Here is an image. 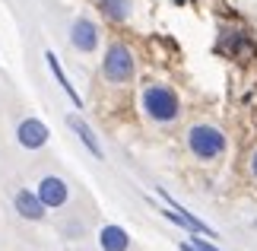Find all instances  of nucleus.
Masks as SVG:
<instances>
[{
    "label": "nucleus",
    "instance_id": "nucleus-1",
    "mask_svg": "<svg viewBox=\"0 0 257 251\" xmlns=\"http://www.w3.org/2000/svg\"><path fill=\"white\" fill-rule=\"evenodd\" d=\"M140 105H143V112L150 121L156 124H172L178 115H181V102H178V93L172 86H165V83H150L143 89V96H140Z\"/></svg>",
    "mask_w": 257,
    "mask_h": 251
},
{
    "label": "nucleus",
    "instance_id": "nucleus-2",
    "mask_svg": "<svg viewBox=\"0 0 257 251\" xmlns=\"http://www.w3.org/2000/svg\"><path fill=\"white\" fill-rule=\"evenodd\" d=\"M187 149L200 162H213L225 153V134L216 124H191L187 127Z\"/></svg>",
    "mask_w": 257,
    "mask_h": 251
},
{
    "label": "nucleus",
    "instance_id": "nucleus-3",
    "mask_svg": "<svg viewBox=\"0 0 257 251\" xmlns=\"http://www.w3.org/2000/svg\"><path fill=\"white\" fill-rule=\"evenodd\" d=\"M102 73H105L108 83H114V86L131 83L134 73H137L134 51H131L127 45H121V42L108 45V51H105V57H102Z\"/></svg>",
    "mask_w": 257,
    "mask_h": 251
},
{
    "label": "nucleus",
    "instance_id": "nucleus-4",
    "mask_svg": "<svg viewBox=\"0 0 257 251\" xmlns=\"http://www.w3.org/2000/svg\"><path fill=\"white\" fill-rule=\"evenodd\" d=\"M70 42L76 51H83V54H92L95 48H98V26L92 23V19H73V26H70Z\"/></svg>",
    "mask_w": 257,
    "mask_h": 251
},
{
    "label": "nucleus",
    "instance_id": "nucleus-5",
    "mask_svg": "<svg viewBox=\"0 0 257 251\" xmlns=\"http://www.w3.org/2000/svg\"><path fill=\"white\" fill-rule=\"evenodd\" d=\"M38 197H42V204L48 210H57V207H64L67 204V197H70V188H67L64 178H57V175H48L38 182V191H35Z\"/></svg>",
    "mask_w": 257,
    "mask_h": 251
},
{
    "label": "nucleus",
    "instance_id": "nucleus-6",
    "mask_svg": "<svg viewBox=\"0 0 257 251\" xmlns=\"http://www.w3.org/2000/svg\"><path fill=\"white\" fill-rule=\"evenodd\" d=\"M16 140L26 149H42L48 143V127L38 121V118H26V121L16 127Z\"/></svg>",
    "mask_w": 257,
    "mask_h": 251
},
{
    "label": "nucleus",
    "instance_id": "nucleus-7",
    "mask_svg": "<svg viewBox=\"0 0 257 251\" xmlns=\"http://www.w3.org/2000/svg\"><path fill=\"white\" fill-rule=\"evenodd\" d=\"M13 204H16V213L23 219H45V213H48V207L42 204V197L32 194V191H16Z\"/></svg>",
    "mask_w": 257,
    "mask_h": 251
},
{
    "label": "nucleus",
    "instance_id": "nucleus-8",
    "mask_svg": "<svg viewBox=\"0 0 257 251\" xmlns=\"http://www.w3.org/2000/svg\"><path fill=\"white\" fill-rule=\"evenodd\" d=\"M67 127H70V130H76V137L83 140V146H86V149H89V153H92L95 159H105V153H102V143H98L95 130L89 127V124L83 121L80 115H67Z\"/></svg>",
    "mask_w": 257,
    "mask_h": 251
},
{
    "label": "nucleus",
    "instance_id": "nucleus-9",
    "mask_svg": "<svg viewBox=\"0 0 257 251\" xmlns=\"http://www.w3.org/2000/svg\"><path fill=\"white\" fill-rule=\"evenodd\" d=\"M98 245H102V251H127L131 248V235L121 226H105L98 232Z\"/></svg>",
    "mask_w": 257,
    "mask_h": 251
},
{
    "label": "nucleus",
    "instance_id": "nucleus-10",
    "mask_svg": "<svg viewBox=\"0 0 257 251\" xmlns=\"http://www.w3.org/2000/svg\"><path fill=\"white\" fill-rule=\"evenodd\" d=\"M45 61H48V67H51V73H54V79L61 83V89L67 96H70V102H73V108H83V99H80V93L73 89V83L67 79V73H64V67H61V61H57V54L54 51H48L45 54Z\"/></svg>",
    "mask_w": 257,
    "mask_h": 251
},
{
    "label": "nucleus",
    "instance_id": "nucleus-11",
    "mask_svg": "<svg viewBox=\"0 0 257 251\" xmlns=\"http://www.w3.org/2000/svg\"><path fill=\"white\" fill-rule=\"evenodd\" d=\"M98 7L105 10L111 19H117V23H124L127 16H131V7H134V0H98Z\"/></svg>",
    "mask_w": 257,
    "mask_h": 251
},
{
    "label": "nucleus",
    "instance_id": "nucleus-12",
    "mask_svg": "<svg viewBox=\"0 0 257 251\" xmlns=\"http://www.w3.org/2000/svg\"><path fill=\"white\" fill-rule=\"evenodd\" d=\"M191 245H194V248H200V251H219V248H213L210 242H206V238H203L200 232H197V235L191 238Z\"/></svg>",
    "mask_w": 257,
    "mask_h": 251
},
{
    "label": "nucleus",
    "instance_id": "nucleus-13",
    "mask_svg": "<svg viewBox=\"0 0 257 251\" xmlns=\"http://www.w3.org/2000/svg\"><path fill=\"white\" fill-rule=\"evenodd\" d=\"M248 169H251V175H254V182H257V149H254L251 159H248Z\"/></svg>",
    "mask_w": 257,
    "mask_h": 251
},
{
    "label": "nucleus",
    "instance_id": "nucleus-14",
    "mask_svg": "<svg viewBox=\"0 0 257 251\" xmlns=\"http://www.w3.org/2000/svg\"><path fill=\"white\" fill-rule=\"evenodd\" d=\"M181 251H200V248H194L191 242H181Z\"/></svg>",
    "mask_w": 257,
    "mask_h": 251
}]
</instances>
